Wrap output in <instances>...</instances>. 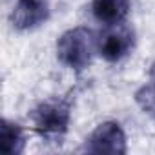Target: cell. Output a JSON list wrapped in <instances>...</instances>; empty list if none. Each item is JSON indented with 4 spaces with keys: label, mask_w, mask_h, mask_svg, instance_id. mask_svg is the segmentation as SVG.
<instances>
[{
    "label": "cell",
    "mask_w": 155,
    "mask_h": 155,
    "mask_svg": "<svg viewBox=\"0 0 155 155\" xmlns=\"http://www.w3.org/2000/svg\"><path fill=\"white\" fill-rule=\"evenodd\" d=\"M97 40L99 38H95L93 31L88 28L68 29L57 42V57L64 66L82 71L90 66L97 51Z\"/></svg>",
    "instance_id": "cell-1"
},
{
    "label": "cell",
    "mask_w": 155,
    "mask_h": 155,
    "mask_svg": "<svg viewBox=\"0 0 155 155\" xmlns=\"http://www.w3.org/2000/svg\"><path fill=\"white\" fill-rule=\"evenodd\" d=\"M69 119H71V106H69V102H66L62 99L44 101L31 113L35 131L42 139L58 140V142L68 131Z\"/></svg>",
    "instance_id": "cell-2"
},
{
    "label": "cell",
    "mask_w": 155,
    "mask_h": 155,
    "mask_svg": "<svg viewBox=\"0 0 155 155\" xmlns=\"http://www.w3.org/2000/svg\"><path fill=\"white\" fill-rule=\"evenodd\" d=\"M135 46V31L131 26L119 22L106 28V31L97 40L99 55L108 62H119L131 53Z\"/></svg>",
    "instance_id": "cell-3"
},
{
    "label": "cell",
    "mask_w": 155,
    "mask_h": 155,
    "mask_svg": "<svg viewBox=\"0 0 155 155\" xmlns=\"http://www.w3.org/2000/svg\"><path fill=\"white\" fill-rule=\"evenodd\" d=\"M86 151L90 153H110V155H122L128 151L126 148V133L119 122L106 120L99 124L90 139L86 140Z\"/></svg>",
    "instance_id": "cell-4"
},
{
    "label": "cell",
    "mask_w": 155,
    "mask_h": 155,
    "mask_svg": "<svg viewBox=\"0 0 155 155\" xmlns=\"http://www.w3.org/2000/svg\"><path fill=\"white\" fill-rule=\"evenodd\" d=\"M49 18L48 0H17L11 13V22L17 29L31 31Z\"/></svg>",
    "instance_id": "cell-5"
},
{
    "label": "cell",
    "mask_w": 155,
    "mask_h": 155,
    "mask_svg": "<svg viewBox=\"0 0 155 155\" xmlns=\"http://www.w3.org/2000/svg\"><path fill=\"white\" fill-rule=\"evenodd\" d=\"M91 11L93 17L106 26L119 24L124 22L130 13V0H93Z\"/></svg>",
    "instance_id": "cell-6"
},
{
    "label": "cell",
    "mask_w": 155,
    "mask_h": 155,
    "mask_svg": "<svg viewBox=\"0 0 155 155\" xmlns=\"http://www.w3.org/2000/svg\"><path fill=\"white\" fill-rule=\"evenodd\" d=\"M2 150L9 155H18L24 150L26 139H24V131L18 124L9 122V120H2Z\"/></svg>",
    "instance_id": "cell-7"
},
{
    "label": "cell",
    "mask_w": 155,
    "mask_h": 155,
    "mask_svg": "<svg viewBox=\"0 0 155 155\" xmlns=\"http://www.w3.org/2000/svg\"><path fill=\"white\" fill-rule=\"evenodd\" d=\"M135 102L146 115L155 119V79H150V82H146L142 88L137 90Z\"/></svg>",
    "instance_id": "cell-8"
},
{
    "label": "cell",
    "mask_w": 155,
    "mask_h": 155,
    "mask_svg": "<svg viewBox=\"0 0 155 155\" xmlns=\"http://www.w3.org/2000/svg\"><path fill=\"white\" fill-rule=\"evenodd\" d=\"M150 79H155V62H153L151 68H150Z\"/></svg>",
    "instance_id": "cell-9"
}]
</instances>
